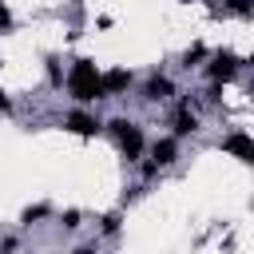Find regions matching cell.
I'll use <instances>...</instances> for the list:
<instances>
[{
  "instance_id": "obj_1",
  "label": "cell",
  "mask_w": 254,
  "mask_h": 254,
  "mask_svg": "<svg viewBox=\"0 0 254 254\" xmlns=\"http://www.w3.org/2000/svg\"><path fill=\"white\" fill-rule=\"evenodd\" d=\"M64 83H67V95L83 107V103H91V99H103V87H99V67H95V60H75L71 64V71L64 75Z\"/></svg>"
},
{
  "instance_id": "obj_2",
  "label": "cell",
  "mask_w": 254,
  "mask_h": 254,
  "mask_svg": "<svg viewBox=\"0 0 254 254\" xmlns=\"http://www.w3.org/2000/svg\"><path fill=\"white\" fill-rule=\"evenodd\" d=\"M107 131L115 135V143L123 147V155H127V159H139V155H143V127H139V123H131V119H123V115H119V119H111V123H107Z\"/></svg>"
},
{
  "instance_id": "obj_3",
  "label": "cell",
  "mask_w": 254,
  "mask_h": 254,
  "mask_svg": "<svg viewBox=\"0 0 254 254\" xmlns=\"http://www.w3.org/2000/svg\"><path fill=\"white\" fill-rule=\"evenodd\" d=\"M206 60H210V64H206V75H210L214 83H230V79L242 71V56H234V52H210Z\"/></svg>"
},
{
  "instance_id": "obj_4",
  "label": "cell",
  "mask_w": 254,
  "mask_h": 254,
  "mask_svg": "<svg viewBox=\"0 0 254 254\" xmlns=\"http://www.w3.org/2000/svg\"><path fill=\"white\" fill-rule=\"evenodd\" d=\"M64 127H67L71 135H79V139H95V135L103 131V123H99L91 111H83V107L67 111V115H64Z\"/></svg>"
},
{
  "instance_id": "obj_5",
  "label": "cell",
  "mask_w": 254,
  "mask_h": 254,
  "mask_svg": "<svg viewBox=\"0 0 254 254\" xmlns=\"http://www.w3.org/2000/svg\"><path fill=\"white\" fill-rule=\"evenodd\" d=\"M222 151L234 155L238 163H254V139H250L246 131H230V135L222 139Z\"/></svg>"
},
{
  "instance_id": "obj_6",
  "label": "cell",
  "mask_w": 254,
  "mask_h": 254,
  "mask_svg": "<svg viewBox=\"0 0 254 254\" xmlns=\"http://www.w3.org/2000/svg\"><path fill=\"white\" fill-rule=\"evenodd\" d=\"M171 95H175V83H171L167 75L151 71L147 83H143V99H147V103H163V99H171Z\"/></svg>"
},
{
  "instance_id": "obj_7",
  "label": "cell",
  "mask_w": 254,
  "mask_h": 254,
  "mask_svg": "<svg viewBox=\"0 0 254 254\" xmlns=\"http://www.w3.org/2000/svg\"><path fill=\"white\" fill-rule=\"evenodd\" d=\"M99 87H103V99L107 95H119L131 87V71L127 67H111V71H99Z\"/></svg>"
},
{
  "instance_id": "obj_8",
  "label": "cell",
  "mask_w": 254,
  "mask_h": 254,
  "mask_svg": "<svg viewBox=\"0 0 254 254\" xmlns=\"http://www.w3.org/2000/svg\"><path fill=\"white\" fill-rule=\"evenodd\" d=\"M175 159H179V139H175V135L155 139V147H151V163H155V167H171Z\"/></svg>"
},
{
  "instance_id": "obj_9",
  "label": "cell",
  "mask_w": 254,
  "mask_h": 254,
  "mask_svg": "<svg viewBox=\"0 0 254 254\" xmlns=\"http://www.w3.org/2000/svg\"><path fill=\"white\" fill-rule=\"evenodd\" d=\"M198 131V115L190 111V103H183L179 111H175V139H187V135H194Z\"/></svg>"
},
{
  "instance_id": "obj_10",
  "label": "cell",
  "mask_w": 254,
  "mask_h": 254,
  "mask_svg": "<svg viewBox=\"0 0 254 254\" xmlns=\"http://www.w3.org/2000/svg\"><path fill=\"white\" fill-rule=\"evenodd\" d=\"M119 226H123V214H119V210H111V214L99 218V230H103V234H119Z\"/></svg>"
},
{
  "instance_id": "obj_11",
  "label": "cell",
  "mask_w": 254,
  "mask_h": 254,
  "mask_svg": "<svg viewBox=\"0 0 254 254\" xmlns=\"http://www.w3.org/2000/svg\"><path fill=\"white\" fill-rule=\"evenodd\" d=\"M44 214H48V202H36V206H28V210L20 214V222H24V226H32V222H40Z\"/></svg>"
},
{
  "instance_id": "obj_12",
  "label": "cell",
  "mask_w": 254,
  "mask_h": 254,
  "mask_svg": "<svg viewBox=\"0 0 254 254\" xmlns=\"http://www.w3.org/2000/svg\"><path fill=\"white\" fill-rule=\"evenodd\" d=\"M206 56H210V52H206V48H202V44H194V48H190V52H187V56H183V67H194V64H202V60H206Z\"/></svg>"
},
{
  "instance_id": "obj_13",
  "label": "cell",
  "mask_w": 254,
  "mask_h": 254,
  "mask_svg": "<svg viewBox=\"0 0 254 254\" xmlns=\"http://www.w3.org/2000/svg\"><path fill=\"white\" fill-rule=\"evenodd\" d=\"M48 83H52V87H64V67H60V60H52V56H48Z\"/></svg>"
},
{
  "instance_id": "obj_14",
  "label": "cell",
  "mask_w": 254,
  "mask_h": 254,
  "mask_svg": "<svg viewBox=\"0 0 254 254\" xmlns=\"http://www.w3.org/2000/svg\"><path fill=\"white\" fill-rule=\"evenodd\" d=\"M12 24H16V20H12V12H8V4L0 0V32H12Z\"/></svg>"
},
{
  "instance_id": "obj_15",
  "label": "cell",
  "mask_w": 254,
  "mask_h": 254,
  "mask_svg": "<svg viewBox=\"0 0 254 254\" xmlns=\"http://www.w3.org/2000/svg\"><path fill=\"white\" fill-rule=\"evenodd\" d=\"M226 8H234L238 16H250V12H254V4H250V0H230Z\"/></svg>"
},
{
  "instance_id": "obj_16",
  "label": "cell",
  "mask_w": 254,
  "mask_h": 254,
  "mask_svg": "<svg viewBox=\"0 0 254 254\" xmlns=\"http://www.w3.org/2000/svg\"><path fill=\"white\" fill-rule=\"evenodd\" d=\"M60 222H64L67 230H75V226H79V210H64V218H60Z\"/></svg>"
},
{
  "instance_id": "obj_17",
  "label": "cell",
  "mask_w": 254,
  "mask_h": 254,
  "mask_svg": "<svg viewBox=\"0 0 254 254\" xmlns=\"http://www.w3.org/2000/svg\"><path fill=\"white\" fill-rule=\"evenodd\" d=\"M16 246H20V242H16V238H4V242H0V254H12V250H16Z\"/></svg>"
},
{
  "instance_id": "obj_18",
  "label": "cell",
  "mask_w": 254,
  "mask_h": 254,
  "mask_svg": "<svg viewBox=\"0 0 254 254\" xmlns=\"http://www.w3.org/2000/svg\"><path fill=\"white\" fill-rule=\"evenodd\" d=\"M12 111V99H8V91H0V115H8Z\"/></svg>"
},
{
  "instance_id": "obj_19",
  "label": "cell",
  "mask_w": 254,
  "mask_h": 254,
  "mask_svg": "<svg viewBox=\"0 0 254 254\" xmlns=\"http://www.w3.org/2000/svg\"><path fill=\"white\" fill-rule=\"evenodd\" d=\"M71 254H99L95 246H79V250H71Z\"/></svg>"
},
{
  "instance_id": "obj_20",
  "label": "cell",
  "mask_w": 254,
  "mask_h": 254,
  "mask_svg": "<svg viewBox=\"0 0 254 254\" xmlns=\"http://www.w3.org/2000/svg\"><path fill=\"white\" fill-rule=\"evenodd\" d=\"M210 4H218V8H226V4H230V0H210Z\"/></svg>"
},
{
  "instance_id": "obj_21",
  "label": "cell",
  "mask_w": 254,
  "mask_h": 254,
  "mask_svg": "<svg viewBox=\"0 0 254 254\" xmlns=\"http://www.w3.org/2000/svg\"><path fill=\"white\" fill-rule=\"evenodd\" d=\"M183 4H194V0H183Z\"/></svg>"
}]
</instances>
